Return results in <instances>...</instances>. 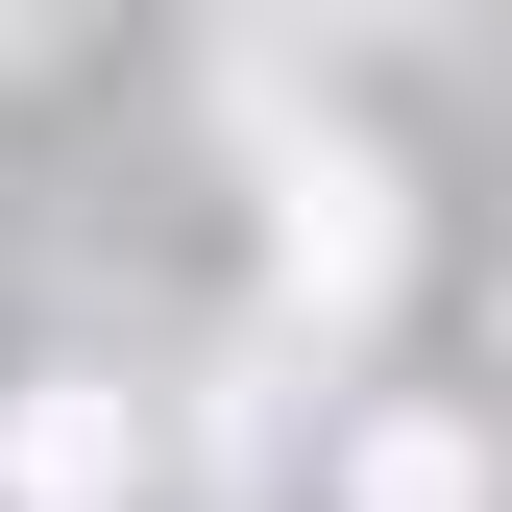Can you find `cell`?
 I'll list each match as a JSON object with an SVG mask.
<instances>
[{
	"label": "cell",
	"instance_id": "cell-1",
	"mask_svg": "<svg viewBox=\"0 0 512 512\" xmlns=\"http://www.w3.org/2000/svg\"><path fill=\"white\" fill-rule=\"evenodd\" d=\"M0 488L25 512H122V391H25L0 415Z\"/></svg>",
	"mask_w": 512,
	"mask_h": 512
},
{
	"label": "cell",
	"instance_id": "cell-2",
	"mask_svg": "<svg viewBox=\"0 0 512 512\" xmlns=\"http://www.w3.org/2000/svg\"><path fill=\"white\" fill-rule=\"evenodd\" d=\"M293 293H317V317L391 293V171H293Z\"/></svg>",
	"mask_w": 512,
	"mask_h": 512
},
{
	"label": "cell",
	"instance_id": "cell-3",
	"mask_svg": "<svg viewBox=\"0 0 512 512\" xmlns=\"http://www.w3.org/2000/svg\"><path fill=\"white\" fill-rule=\"evenodd\" d=\"M366 512H464V439H439V415H391V439H366Z\"/></svg>",
	"mask_w": 512,
	"mask_h": 512
}]
</instances>
